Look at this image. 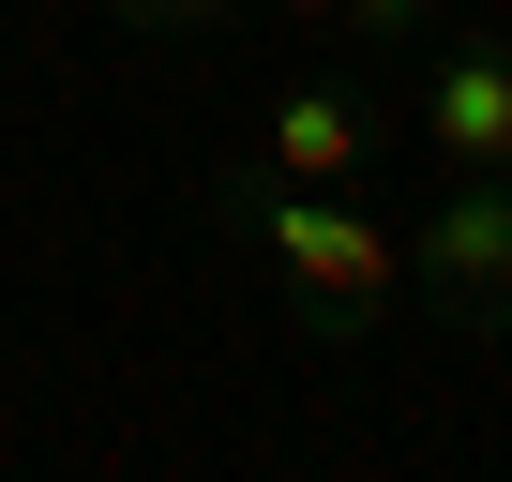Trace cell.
I'll use <instances>...</instances> for the list:
<instances>
[{
    "label": "cell",
    "instance_id": "6da1fadb",
    "mask_svg": "<svg viewBox=\"0 0 512 482\" xmlns=\"http://www.w3.org/2000/svg\"><path fill=\"white\" fill-rule=\"evenodd\" d=\"M196 226H226L256 272H272V302L317 332V347H377V317L407 302V257H392V226L347 196V181H256L241 151L196 166Z\"/></svg>",
    "mask_w": 512,
    "mask_h": 482
},
{
    "label": "cell",
    "instance_id": "7a4b0ae2",
    "mask_svg": "<svg viewBox=\"0 0 512 482\" xmlns=\"http://www.w3.org/2000/svg\"><path fill=\"white\" fill-rule=\"evenodd\" d=\"M392 257H407V287H422L452 332L512 347V181H437L422 226H392Z\"/></svg>",
    "mask_w": 512,
    "mask_h": 482
},
{
    "label": "cell",
    "instance_id": "3957f363",
    "mask_svg": "<svg viewBox=\"0 0 512 482\" xmlns=\"http://www.w3.org/2000/svg\"><path fill=\"white\" fill-rule=\"evenodd\" d=\"M422 151L437 181H512V31H422Z\"/></svg>",
    "mask_w": 512,
    "mask_h": 482
},
{
    "label": "cell",
    "instance_id": "277c9868",
    "mask_svg": "<svg viewBox=\"0 0 512 482\" xmlns=\"http://www.w3.org/2000/svg\"><path fill=\"white\" fill-rule=\"evenodd\" d=\"M362 151H377V91L362 76H287L256 106V136H241L256 181H362Z\"/></svg>",
    "mask_w": 512,
    "mask_h": 482
},
{
    "label": "cell",
    "instance_id": "5b68a950",
    "mask_svg": "<svg viewBox=\"0 0 512 482\" xmlns=\"http://www.w3.org/2000/svg\"><path fill=\"white\" fill-rule=\"evenodd\" d=\"M106 16H121L136 46H181V31H226V16H241V0H106Z\"/></svg>",
    "mask_w": 512,
    "mask_h": 482
},
{
    "label": "cell",
    "instance_id": "8992f818",
    "mask_svg": "<svg viewBox=\"0 0 512 482\" xmlns=\"http://www.w3.org/2000/svg\"><path fill=\"white\" fill-rule=\"evenodd\" d=\"M332 31H347V46H422L437 0H332Z\"/></svg>",
    "mask_w": 512,
    "mask_h": 482
},
{
    "label": "cell",
    "instance_id": "52a82bcc",
    "mask_svg": "<svg viewBox=\"0 0 512 482\" xmlns=\"http://www.w3.org/2000/svg\"><path fill=\"white\" fill-rule=\"evenodd\" d=\"M241 16H287V31H332V0H241Z\"/></svg>",
    "mask_w": 512,
    "mask_h": 482
}]
</instances>
